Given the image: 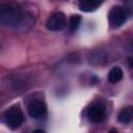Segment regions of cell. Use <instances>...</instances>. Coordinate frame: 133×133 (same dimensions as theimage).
<instances>
[{"label":"cell","instance_id":"cell-2","mask_svg":"<svg viewBox=\"0 0 133 133\" xmlns=\"http://www.w3.org/2000/svg\"><path fill=\"white\" fill-rule=\"evenodd\" d=\"M4 122L10 129L19 128L24 122L23 112L18 107H12L5 111L4 113Z\"/></svg>","mask_w":133,"mask_h":133},{"label":"cell","instance_id":"cell-1","mask_svg":"<svg viewBox=\"0 0 133 133\" xmlns=\"http://www.w3.org/2000/svg\"><path fill=\"white\" fill-rule=\"evenodd\" d=\"M26 19L24 11L16 4L2 3L0 6V23L5 27L17 28L21 26Z\"/></svg>","mask_w":133,"mask_h":133},{"label":"cell","instance_id":"cell-8","mask_svg":"<svg viewBox=\"0 0 133 133\" xmlns=\"http://www.w3.org/2000/svg\"><path fill=\"white\" fill-rule=\"evenodd\" d=\"M133 119V106L123 108L118 113V121L122 124H128Z\"/></svg>","mask_w":133,"mask_h":133},{"label":"cell","instance_id":"cell-4","mask_svg":"<svg viewBox=\"0 0 133 133\" xmlns=\"http://www.w3.org/2000/svg\"><path fill=\"white\" fill-rule=\"evenodd\" d=\"M106 116V109L102 103H94L87 110V117L94 124L102 123Z\"/></svg>","mask_w":133,"mask_h":133},{"label":"cell","instance_id":"cell-11","mask_svg":"<svg viewBox=\"0 0 133 133\" xmlns=\"http://www.w3.org/2000/svg\"><path fill=\"white\" fill-rule=\"evenodd\" d=\"M128 63L131 68H133V57H129L128 58Z\"/></svg>","mask_w":133,"mask_h":133},{"label":"cell","instance_id":"cell-3","mask_svg":"<svg viewBox=\"0 0 133 133\" xmlns=\"http://www.w3.org/2000/svg\"><path fill=\"white\" fill-rule=\"evenodd\" d=\"M65 16L61 11L53 12L46 21V27L50 31H59L65 27Z\"/></svg>","mask_w":133,"mask_h":133},{"label":"cell","instance_id":"cell-12","mask_svg":"<svg viewBox=\"0 0 133 133\" xmlns=\"http://www.w3.org/2000/svg\"><path fill=\"white\" fill-rule=\"evenodd\" d=\"M34 132H44V130H41V129H39V130H35Z\"/></svg>","mask_w":133,"mask_h":133},{"label":"cell","instance_id":"cell-6","mask_svg":"<svg viewBox=\"0 0 133 133\" xmlns=\"http://www.w3.org/2000/svg\"><path fill=\"white\" fill-rule=\"evenodd\" d=\"M108 19H109V23H110L111 26L119 27L127 20V11L124 8L119 7V6H114L110 10Z\"/></svg>","mask_w":133,"mask_h":133},{"label":"cell","instance_id":"cell-7","mask_svg":"<svg viewBox=\"0 0 133 133\" xmlns=\"http://www.w3.org/2000/svg\"><path fill=\"white\" fill-rule=\"evenodd\" d=\"M102 3V0H79L78 6L82 11H94L96 10Z\"/></svg>","mask_w":133,"mask_h":133},{"label":"cell","instance_id":"cell-10","mask_svg":"<svg viewBox=\"0 0 133 133\" xmlns=\"http://www.w3.org/2000/svg\"><path fill=\"white\" fill-rule=\"evenodd\" d=\"M81 24V17L79 15H74L69 20V27L71 31H76Z\"/></svg>","mask_w":133,"mask_h":133},{"label":"cell","instance_id":"cell-5","mask_svg":"<svg viewBox=\"0 0 133 133\" xmlns=\"http://www.w3.org/2000/svg\"><path fill=\"white\" fill-rule=\"evenodd\" d=\"M28 114L35 119H41L44 118L47 114V107L44 102L39 100H34L29 103L28 105Z\"/></svg>","mask_w":133,"mask_h":133},{"label":"cell","instance_id":"cell-9","mask_svg":"<svg viewBox=\"0 0 133 133\" xmlns=\"http://www.w3.org/2000/svg\"><path fill=\"white\" fill-rule=\"evenodd\" d=\"M123 75L124 74H123L122 69L118 68V66H114L108 73V80H109L110 83H113V84L117 83L123 79Z\"/></svg>","mask_w":133,"mask_h":133}]
</instances>
